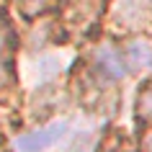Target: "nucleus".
<instances>
[{"label":"nucleus","mask_w":152,"mask_h":152,"mask_svg":"<svg viewBox=\"0 0 152 152\" xmlns=\"http://www.w3.org/2000/svg\"><path fill=\"white\" fill-rule=\"evenodd\" d=\"M13 3L23 10L26 16H39V13H44L54 0H13Z\"/></svg>","instance_id":"423d86ee"},{"label":"nucleus","mask_w":152,"mask_h":152,"mask_svg":"<svg viewBox=\"0 0 152 152\" xmlns=\"http://www.w3.org/2000/svg\"><path fill=\"white\" fill-rule=\"evenodd\" d=\"M13 39H10L8 23L0 18V90L8 88L13 80Z\"/></svg>","instance_id":"7ed1b4c3"},{"label":"nucleus","mask_w":152,"mask_h":152,"mask_svg":"<svg viewBox=\"0 0 152 152\" xmlns=\"http://www.w3.org/2000/svg\"><path fill=\"white\" fill-rule=\"evenodd\" d=\"M64 129L67 124L64 121H54V124H49V126H41L31 134H23L16 139V150L18 152H39V150H47L52 144L64 134Z\"/></svg>","instance_id":"f257e3e1"},{"label":"nucleus","mask_w":152,"mask_h":152,"mask_svg":"<svg viewBox=\"0 0 152 152\" xmlns=\"http://www.w3.org/2000/svg\"><path fill=\"white\" fill-rule=\"evenodd\" d=\"M142 150L144 152H152V132H150V137L144 139V144H142Z\"/></svg>","instance_id":"0eeeda50"},{"label":"nucleus","mask_w":152,"mask_h":152,"mask_svg":"<svg viewBox=\"0 0 152 152\" xmlns=\"http://www.w3.org/2000/svg\"><path fill=\"white\" fill-rule=\"evenodd\" d=\"M124 59L129 70H150L152 67V44L147 39H132L124 47Z\"/></svg>","instance_id":"20e7f679"},{"label":"nucleus","mask_w":152,"mask_h":152,"mask_svg":"<svg viewBox=\"0 0 152 152\" xmlns=\"http://www.w3.org/2000/svg\"><path fill=\"white\" fill-rule=\"evenodd\" d=\"M96 62L101 72H106L108 77H121L126 72V59L121 54V49H116L111 41H103L96 47Z\"/></svg>","instance_id":"f03ea898"},{"label":"nucleus","mask_w":152,"mask_h":152,"mask_svg":"<svg viewBox=\"0 0 152 152\" xmlns=\"http://www.w3.org/2000/svg\"><path fill=\"white\" fill-rule=\"evenodd\" d=\"M137 119L142 124H152V80H147L139 88V96H137Z\"/></svg>","instance_id":"39448f33"}]
</instances>
